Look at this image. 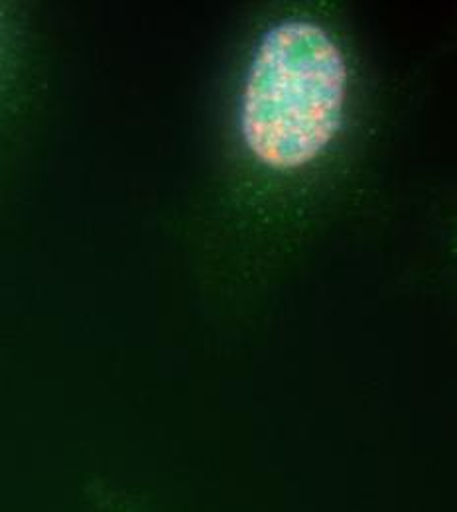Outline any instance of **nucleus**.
Returning <instances> with one entry per match:
<instances>
[{"instance_id":"1","label":"nucleus","mask_w":457,"mask_h":512,"mask_svg":"<svg viewBox=\"0 0 457 512\" xmlns=\"http://www.w3.org/2000/svg\"><path fill=\"white\" fill-rule=\"evenodd\" d=\"M349 69L322 26L284 20L255 52L241 99V136L253 158L274 172L314 164L339 134Z\"/></svg>"}]
</instances>
